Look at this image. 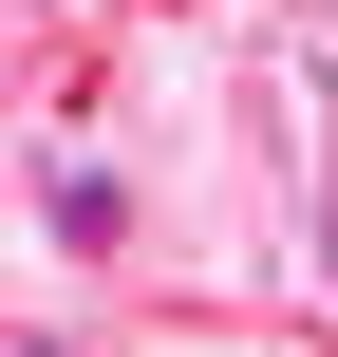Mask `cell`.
Returning <instances> with one entry per match:
<instances>
[{
	"instance_id": "6da1fadb",
	"label": "cell",
	"mask_w": 338,
	"mask_h": 357,
	"mask_svg": "<svg viewBox=\"0 0 338 357\" xmlns=\"http://www.w3.org/2000/svg\"><path fill=\"white\" fill-rule=\"evenodd\" d=\"M56 245H75V264L132 245V188H113V169H56Z\"/></svg>"
}]
</instances>
